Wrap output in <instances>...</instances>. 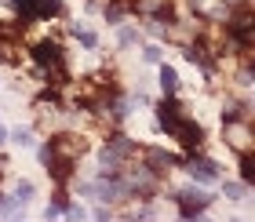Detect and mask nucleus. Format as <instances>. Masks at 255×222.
Wrapping results in <instances>:
<instances>
[{"mask_svg": "<svg viewBox=\"0 0 255 222\" xmlns=\"http://www.w3.org/2000/svg\"><path fill=\"white\" fill-rule=\"evenodd\" d=\"M4 138H7V131H4V127H0V146H4Z\"/></svg>", "mask_w": 255, "mask_h": 222, "instance_id": "18", "label": "nucleus"}, {"mask_svg": "<svg viewBox=\"0 0 255 222\" xmlns=\"http://www.w3.org/2000/svg\"><path fill=\"white\" fill-rule=\"evenodd\" d=\"M66 215L69 219H84V208H80V204H66Z\"/></svg>", "mask_w": 255, "mask_h": 222, "instance_id": "17", "label": "nucleus"}, {"mask_svg": "<svg viewBox=\"0 0 255 222\" xmlns=\"http://www.w3.org/2000/svg\"><path fill=\"white\" fill-rule=\"evenodd\" d=\"M11 138H15L18 146H33V131H29V127H15V135H11Z\"/></svg>", "mask_w": 255, "mask_h": 222, "instance_id": "16", "label": "nucleus"}, {"mask_svg": "<svg viewBox=\"0 0 255 222\" xmlns=\"http://www.w3.org/2000/svg\"><path fill=\"white\" fill-rule=\"evenodd\" d=\"M223 193H226V201H245L248 197V182H226Z\"/></svg>", "mask_w": 255, "mask_h": 222, "instance_id": "12", "label": "nucleus"}, {"mask_svg": "<svg viewBox=\"0 0 255 222\" xmlns=\"http://www.w3.org/2000/svg\"><path fill=\"white\" fill-rule=\"evenodd\" d=\"M11 4H15L22 26H33V22H48V18L66 15L62 0H11Z\"/></svg>", "mask_w": 255, "mask_h": 222, "instance_id": "1", "label": "nucleus"}, {"mask_svg": "<svg viewBox=\"0 0 255 222\" xmlns=\"http://www.w3.org/2000/svg\"><path fill=\"white\" fill-rule=\"evenodd\" d=\"M138 153H142V160H146V164L160 175V179H164L168 171L182 168V157H175V153H164L160 146H138Z\"/></svg>", "mask_w": 255, "mask_h": 222, "instance_id": "6", "label": "nucleus"}, {"mask_svg": "<svg viewBox=\"0 0 255 222\" xmlns=\"http://www.w3.org/2000/svg\"><path fill=\"white\" fill-rule=\"evenodd\" d=\"M241 182L255 186V146H252V149H245V153H241Z\"/></svg>", "mask_w": 255, "mask_h": 222, "instance_id": "9", "label": "nucleus"}, {"mask_svg": "<svg viewBox=\"0 0 255 222\" xmlns=\"http://www.w3.org/2000/svg\"><path fill=\"white\" fill-rule=\"evenodd\" d=\"M0 215H22V204L15 201V197L0 193Z\"/></svg>", "mask_w": 255, "mask_h": 222, "instance_id": "14", "label": "nucleus"}, {"mask_svg": "<svg viewBox=\"0 0 255 222\" xmlns=\"http://www.w3.org/2000/svg\"><path fill=\"white\" fill-rule=\"evenodd\" d=\"M33 193H37V186H33L29 179H18V182H15V193H11V197H15L18 204H29V201H33Z\"/></svg>", "mask_w": 255, "mask_h": 222, "instance_id": "11", "label": "nucleus"}, {"mask_svg": "<svg viewBox=\"0 0 255 222\" xmlns=\"http://www.w3.org/2000/svg\"><path fill=\"white\" fill-rule=\"evenodd\" d=\"M182 171H186L193 182H201V186H212V182H219V175H223L212 157H201V149L190 153V157H182Z\"/></svg>", "mask_w": 255, "mask_h": 222, "instance_id": "3", "label": "nucleus"}, {"mask_svg": "<svg viewBox=\"0 0 255 222\" xmlns=\"http://www.w3.org/2000/svg\"><path fill=\"white\" fill-rule=\"evenodd\" d=\"M142 62H149V66L160 62V48H157V44H146V48H142Z\"/></svg>", "mask_w": 255, "mask_h": 222, "instance_id": "15", "label": "nucleus"}, {"mask_svg": "<svg viewBox=\"0 0 255 222\" xmlns=\"http://www.w3.org/2000/svg\"><path fill=\"white\" fill-rule=\"evenodd\" d=\"M182 120H186V113H182V106L175 102V95H164V99L157 102V124L164 127L171 138H175V131L182 127Z\"/></svg>", "mask_w": 255, "mask_h": 222, "instance_id": "4", "label": "nucleus"}, {"mask_svg": "<svg viewBox=\"0 0 255 222\" xmlns=\"http://www.w3.org/2000/svg\"><path fill=\"white\" fill-rule=\"evenodd\" d=\"M29 55H33V62L44 66L48 73H51V69H59V66H66V55H62V44L59 40H37L29 48Z\"/></svg>", "mask_w": 255, "mask_h": 222, "instance_id": "5", "label": "nucleus"}, {"mask_svg": "<svg viewBox=\"0 0 255 222\" xmlns=\"http://www.w3.org/2000/svg\"><path fill=\"white\" fill-rule=\"evenodd\" d=\"M138 40H142V33H138L135 26H124V29H121V37H117L121 48H131V44H138Z\"/></svg>", "mask_w": 255, "mask_h": 222, "instance_id": "13", "label": "nucleus"}, {"mask_svg": "<svg viewBox=\"0 0 255 222\" xmlns=\"http://www.w3.org/2000/svg\"><path fill=\"white\" fill-rule=\"evenodd\" d=\"M157 84H160V91H164V95H175V91H179V73H175L171 66L157 62Z\"/></svg>", "mask_w": 255, "mask_h": 222, "instance_id": "8", "label": "nucleus"}, {"mask_svg": "<svg viewBox=\"0 0 255 222\" xmlns=\"http://www.w3.org/2000/svg\"><path fill=\"white\" fill-rule=\"evenodd\" d=\"M171 201L179 204V215H182V219H197V215H204L208 208H212L215 193L201 190V186H186V190H175V193H171Z\"/></svg>", "mask_w": 255, "mask_h": 222, "instance_id": "2", "label": "nucleus"}, {"mask_svg": "<svg viewBox=\"0 0 255 222\" xmlns=\"http://www.w3.org/2000/svg\"><path fill=\"white\" fill-rule=\"evenodd\" d=\"M175 138H179V146L186 149V153H197V149L204 146V127L197 124V120H190V116H186V120H182V127L175 131Z\"/></svg>", "mask_w": 255, "mask_h": 222, "instance_id": "7", "label": "nucleus"}, {"mask_svg": "<svg viewBox=\"0 0 255 222\" xmlns=\"http://www.w3.org/2000/svg\"><path fill=\"white\" fill-rule=\"evenodd\" d=\"M69 33H73V37L80 40V48H88V51H95V48H99V37H95L91 29H84L80 22H73V26H69Z\"/></svg>", "mask_w": 255, "mask_h": 222, "instance_id": "10", "label": "nucleus"}]
</instances>
